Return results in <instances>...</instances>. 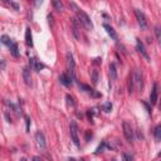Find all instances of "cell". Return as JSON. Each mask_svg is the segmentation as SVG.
Segmentation results:
<instances>
[{
    "mask_svg": "<svg viewBox=\"0 0 161 161\" xmlns=\"http://www.w3.org/2000/svg\"><path fill=\"white\" fill-rule=\"evenodd\" d=\"M69 5H71V8H73V9H74L76 14H77V18H78V20H79V23L83 24L87 29H93V24H92V22H91L90 16H88L82 9H79V8L74 3H71Z\"/></svg>",
    "mask_w": 161,
    "mask_h": 161,
    "instance_id": "6da1fadb",
    "label": "cell"
},
{
    "mask_svg": "<svg viewBox=\"0 0 161 161\" xmlns=\"http://www.w3.org/2000/svg\"><path fill=\"white\" fill-rule=\"evenodd\" d=\"M69 131H71V137H72V141L74 142V145L79 147L80 146V142H79V137H78V126L74 121L71 122L69 125Z\"/></svg>",
    "mask_w": 161,
    "mask_h": 161,
    "instance_id": "7a4b0ae2",
    "label": "cell"
},
{
    "mask_svg": "<svg viewBox=\"0 0 161 161\" xmlns=\"http://www.w3.org/2000/svg\"><path fill=\"white\" fill-rule=\"evenodd\" d=\"M132 84L135 86L137 91H141L142 87H143V83H142V74L138 69H136L133 72V76H132Z\"/></svg>",
    "mask_w": 161,
    "mask_h": 161,
    "instance_id": "3957f363",
    "label": "cell"
},
{
    "mask_svg": "<svg viewBox=\"0 0 161 161\" xmlns=\"http://www.w3.org/2000/svg\"><path fill=\"white\" fill-rule=\"evenodd\" d=\"M135 15H136V19H137V23L140 27L142 29H147V20H146L145 14L140 9H135Z\"/></svg>",
    "mask_w": 161,
    "mask_h": 161,
    "instance_id": "277c9868",
    "label": "cell"
},
{
    "mask_svg": "<svg viewBox=\"0 0 161 161\" xmlns=\"http://www.w3.org/2000/svg\"><path fill=\"white\" fill-rule=\"evenodd\" d=\"M122 129H124V135H125L126 140L129 142H131L133 140V131H132V127H131V125L127 121H125L124 125H122Z\"/></svg>",
    "mask_w": 161,
    "mask_h": 161,
    "instance_id": "5b68a950",
    "label": "cell"
},
{
    "mask_svg": "<svg viewBox=\"0 0 161 161\" xmlns=\"http://www.w3.org/2000/svg\"><path fill=\"white\" fill-rule=\"evenodd\" d=\"M35 145L39 150L45 149V137H44V133L42 132V131H38L35 133Z\"/></svg>",
    "mask_w": 161,
    "mask_h": 161,
    "instance_id": "8992f818",
    "label": "cell"
},
{
    "mask_svg": "<svg viewBox=\"0 0 161 161\" xmlns=\"http://www.w3.org/2000/svg\"><path fill=\"white\" fill-rule=\"evenodd\" d=\"M136 48L138 50V53L141 54V56L146 59V61H150V57H149V53H147V50L145 48V45H143V43L140 39L136 40Z\"/></svg>",
    "mask_w": 161,
    "mask_h": 161,
    "instance_id": "52a82bcc",
    "label": "cell"
},
{
    "mask_svg": "<svg viewBox=\"0 0 161 161\" xmlns=\"http://www.w3.org/2000/svg\"><path fill=\"white\" fill-rule=\"evenodd\" d=\"M67 66L69 68V74L72 77H74V68H76V63H74V59H73V56L72 53L68 52L67 53Z\"/></svg>",
    "mask_w": 161,
    "mask_h": 161,
    "instance_id": "ba28073f",
    "label": "cell"
},
{
    "mask_svg": "<svg viewBox=\"0 0 161 161\" xmlns=\"http://www.w3.org/2000/svg\"><path fill=\"white\" fill-rule=\"evenodd\" d=\"M74 79V77H72L71 74H66V73H63L59 76V80H61V83L63 84V86H66V87H69L71 84H72V80Z\"/></svg>",
    "mask_w": 161,
    "mask_h": 161,
    "instance_id": "9c48e42d",
    "label": "cell"
},
{
    "mask_svg": "<svg viewBox=\"0 0 161 161\" xmlns=\"http://www.w3.org/2000/svg\"><path fill=\"white\" fill-rule=\"evenodd\" d=\"M30 67H32V68L34 69V71L40 72L42 69L44 68V64H43V63H40L39 61H37L35 58H32V59H30Z\"/></svg>",
    "mask_w": 161,
    "mask_h": 161,
    "instance_id": "30bf717a",
    "label": "cell"
},
{
    "mask_svg": "<svg viewBox=\"0 0 161 161\" xmlns=\"http://www.w3.org/2000/svg\"><path fill=\"white\" fill-rule=\"evenodd\" d=\"M79 87L82 88V90H84V92H87L88 95H91L92 97H101V93L96 92L95 90H92V88L90 86H87V84H79Z\"/></svg>",
    "mask_w": 161,
    "mask_h": 161,
    "instance_id": "8fae6325",
    "label": "cell"
},
{
    "mask_svg": "<svg viewBox=\"0 0 161 161\" xmlns=\"http://www.w3.org/2000/svg\"><path fill=\"white\" fill-rule=\"evenodd\" d=\"M157 83L154 84V88L151 91V95H150V102L151 105H156V101H157Z\"/></svg>",
    "mask_w": 161,
    "mask_h": 161,
    "instance_id": "7c38bea8",
    "label": "cell"
},
{
    "mask_svg": "<svg viewBox=\"0 0 161 161\" xmlns=\"http://www.w3.org/2000/svg\"><path fill=\"white\" fill-rule=\"evenodd\" d=\"M103 28L106 29V32H107V34L112 38L113 40H117V33L115 32V29H113L111 25H108V24H103Z\"/></svg>",
    "mask_w": 161,
    "mask_h": 161,
    "instance_id": "4fadbf2b",
    "label": "cell"
},
{
    "mask_svg": "<svg viewBox=\"0 0 161 161\" xmlns=\"http://www.w3.org/2000/svg\"><path fill=\"white\" fill-rule=\"evenodd\" d=\"M25 43L29 47H33V37L30 28H27V32H25Z\"/></svg>",
    "mask_w": 161,
    "mask_h": 161,
    "instance_id": "5bb4252c",
    "label": "cell"
},
{
    "mask_svg": "<svg viewBox=\"0 0 161 161\" xmlns=\"http://www.w3.org/2000/svg\"><path fill=\"white\" fill-rule=\"evenodd\" d=\"M23 77H24L25 83L29 86V84L32 83V77H30V71H29L28 68H24L23 69Z\"/></svg>",
    "mask_w": 161,
    "mask_h": 161,
    "instance_id": "9a60e30c",
    "label": "cell"
},
{
    "mask_svg": "<svg viewBox=\"0 0 161 161\" xmlns=\"http://www.w3.org/2000/svg\"><path fill=\"white\" fill-rule=\"evenodd\" d=\"M10 52H11V54H13V57H15V58H18L19 57V49H18V44L16 43H13L10 47Z\"/></svg>",
    "mask_w": 161,
    "mask_h": 161,
    "instance_id": "2e32d148",
    "label": "cell"
},
{
    "mask_svg": "<svg viewBox=\"0 0 161 161\" xmlns=\"http://www.w3.org/2000/svg\"><path fill=\"white\" fill-rule=\"evenodd\" d=\"M109 76H111V79L112 80L117 79V71H116V66L113 64V63L109 66Z\"/></svg>",
    "mask_w": 161,
    "mask_h": 161,
    "instance_id": "e0dca14e",
    "label": "cell"
},
{
    "mask_svg": "<svg viewBox=\"0 0 161 161\" xmlns=\"http://www.w3.org/2000/svg\"><path fill=\"white\" fill-rule=\"evenodd\" d=\"M154 133H155V140H156V142H160V140H161V126H160V125H157V126L155 127Z\"/></svg>",
    "mask_w": 161,
    "mask_h": 161,
    "instance_id": "ac0fdd59",
    "label": "cell"
},
{
    "mask_svg": "<svg viewBox=\"0 0 161 161\" xmlns=\"http://www.w3.org/2000/svg\"><path fill=\"white\" fill-rule=\"evenodd\" d=\"M0 42H1L3 44H5V45H8V47H10L13 43H14V42H13L11 39L8 35H3L1 38H0Z\"/></svg>",
    "mask_w": 161,
    "mask_h": 161,
    "instance_id": "d6986e66",
    "label": "cell"
},
{
    "mask_svg": "<svg viewBox=\"0 0 161 161\" xmlns=\"http://www.w3.org/2000/svg\"><path fill=\"white\" fill-rule=\"evenodd\" d=\"M52 4H53L54 9H56L57 11H62V10H63V4H62V1H59V0H53Z\"/></svg>",
    "mask_w": 161,
    "mask_h": 161,
    "instance_id": "ffe728a7",
    "label": "cell"
},
{
    "mask_svg": "<svg viewBox=\"0 0 161 161\" xmlns=\"http://www.w3.org/2000/svg\"><path fill=\"white\" fill-rule=\"evenodd\" d=\"M72 24H73V34L74 37L77 38V39H79V34H78V24H77V19H73V22H72Z\"/></svg>",
    "mask_w": 161,
    "mask_h": 161,
    "instance_id": "44dd1931",
    "label": "cell"
},
{
    "mask_svg": "<svg viewBox=\"0 0 161 161\" xmlns=\"http://www.w3.org/2000/svg\"><path fill=\"white\" fill-rule=\"evenodd\" d=\"M122 157H124V161H135L133 156L131 154H129V152H124V154H122Z\"/></svg>",
    "mask_w": 161,
    "mask_h": 161,
    "instance_id": "7402d4cb",
    "label": "cell"
},
{
    "mask_svg": "<svg viewBox=\"0 0 161 161\" xmlns=\"http://www.w3.org/2000/svg\"><path fill=\"white\" fill-rule=\"evenodd\" d=\"M92 80H93V83H95V84L98 82V72H97V71L92 72Z\"/></svg>",
    "mask_w": 161,
    "mask_h": 161,
    "instance_id": "603a6c76",
    "label": "cell"
},
{
    "mask_svg": "<svg viewBox=\"0 0 161 161\" xmlns=\"http://www.w3.org/2000/svg\"><path fill=\"white\" fill-rule=\"evenodd\" d=\"M66 100H67V103H68V106H74L76 103H74V101H73V98L69 96V95H67L66 96Z\"/></svg>",
    "mask_w": 161,
    "mask_h": 161,
    "instance_id": "cb8c5ba5",
    "label": "cell"
},
{
    "mask_svg": "<svg viewBox=\"0 0 161 161\" xmlns=\"http://www.w3.org/2000/svg\"><path fill=\"white\" fill-rule=\"evenodd\" d=\"M105 146H106V142H103L102 145H100V146H98V149L96 150V155H98V154H101V152H103Z\"/></svg>",
    "mask_w": 161,
    "mask_h": 161,
    "instance_id": "d4e9b609",
    "label": "cell"
},
{
    "mask_svg": "<svg viewBox=\"0 0 161 161\" xmlns=\"http://www.w3.org/2000/svg\"><path fill=\"white\" fill-rule=\"evenodd\" d=\"M103 109H105V112H109V111H111V109H112V103H106L105 105V107H103Z\"/></svg>",
    "mask_w": 161,
    "mask_h": 161,
    "instance_id": "484cf974",
    "label": "cell"
},
{
    "mask_svg": "<svg viewBox=\"0 0 161 161\" xmlns=\"http://www.w3.org/2000/svg\"><path fill=\"white\" fill-rule=\"evenodd\" d=\"M8 4H9L10 6H13V8H14L15 10H19V5H18V4H16V3H14V1H9Z\"/></svg>",
    "mask_w": 161,
    "mask_h": 161,
    "instance_id": "4316f807",
    "label": "cell"
},
{
    "mask_svg": "<svg viewBox=\"0 0 161 161\" xmlns=\"http://www.w3.org/2000/svg\"><path fill=\"white\" fill-rule=\"evenodd\" d=\"M155 33H156V38H157V40H160V28L159 27L155 28Z\"/></svg>",
    "mask_w": 161,
    "mask_h": 161,
    "instance_id": "83f0119b",
    "label": "cell"
},
{
    "mask_svg": "<svg viewBox=\"0 0 161 161\" xmlns=\"http://www.w3.org/2000/svg\"><path fill=\"white\" fill-rule=\"evenodd\" d=\"M25 120H27V131H29V125H30V120H29L28 117L25 118Z\"/></svg>",
    "mask_w": 161,
    "mask_h": 161,
    "instance_id": "f1b7e54d",
    "label": "cell"
},
{
    "mask_svg": "<svg viewBox=\"0 0 161 161\" xmlns=\"http://www.w3.org/2000/svg\"><path fill=\"white\" fill-rule=\"evenodd\" d=\"M48 22H49V24H53V16L52 15H48Z\"/></svg>",
    "mask_w": 161,
    "mask_h": 161,
    "instance_id": "f546056e",
    "label": "cell"
},
{
    "mask_svg": "<svg viewBox=\"0 0 161 161\" xmlns=\"http://www.w3.org/2000/svg\"><path fill=\"white\" fill-rule=\"evenodd\" d=\"M33 161H42V159L39 156H34V157H33Z\"/></svg>",
    "mask_w": 161,
    "mask_h": 161,
    "instance_id": "4dcf8cb0",
    "label": "cell"
},
{
    "mask_svg": "<svg viewBox=\"0 0 161 161\" xmlns=\"http://www.w3.org/2000/svg\"><path fill=\"white\" fill-rule=\"evenodd\" d=\"M69 161H77V160H76V159H69Z\"/></svg>",
    "mask_w": 161,
    "mask_h": 161,
    "instance_id": "1f68e13d",
    "label": "cell"
},
{
    "mask_svg": "<svg viewBox=\"0 0 161 161\" xmlns=\"http://www.w3.org/2000/svg\"><path fill=\"white\" fill-rule=\"evenodd\" d=\"M112 161H116V160H112Z\"/></svg>",
    "mask_w": 161,
    "mask_h": 161,
    "instance_id": "d6a6232c",
    "label": "cell"
}]
</instances>
